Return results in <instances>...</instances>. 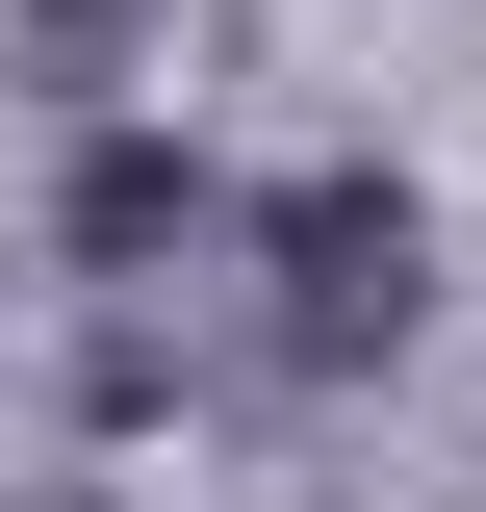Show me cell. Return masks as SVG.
<instances>
[{"instance_id":"1","label":"cell","mask_w":486,"mask_h":512,"mask_svg":"<svg viewBox=\"0 0 486 512\" xmlns=\"http://www.w3.org/2000/svg\"><path fill=\"white\" fill-rule=\"evenodd\" d=\"M282 308H307V359L410 333V205H384V180H307V205H282Z\"/></svg>"}]
</instances>
